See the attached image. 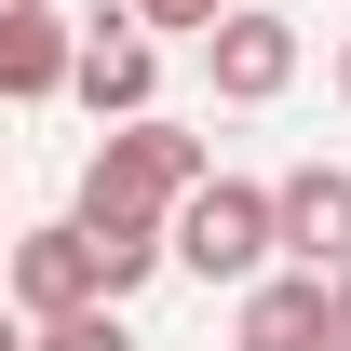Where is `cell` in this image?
Segmentation results:
<instances>
[{"label":"cell","instance_id":"6da1fadb","mask_svg":"<svg viewBox=\"0 0 351 351\" xmlns=\"http://www.w3.org/2000/svg\"><path fill=\"white\" fill-rule=\"evenodd\" d=\"M203 176H217V162H203V135H189V122H162V108H149V122H108V135H95V162H82L68 230H95V243H108V230H162Z\"/></svg>","mask_w":351,"mask_h":351},{"label":"cell","instance_id":"7a4b0ae2","mask_svg":"<svg viewBox=\"0 0 351 351\" xmlns=\"http://www.w3.org/2000/svg\"><path fill=\"white\" fill-rule=\"evenodd\" d=\"M162 257L243 298L257 270H284V230H270V189H257V176H203V189H189V203L162 217Z\"/></svg>","mask_w":351,"mask_h":351},{"label":"cell","instance_id":"3957f363","mask_svg":"<svg viewBox=\"0 0 351 351\" xmlns=\"http://www.w3.org/2000/svg\"><path fill=\"white\" fill-rule=\"evenodd\" d=\"M68 95H82L95 122H149V95H162V41H149L135 14H95L82 54H68Z\"/></svg>","mask_w":351,"mask_h":351},{"label":"cell","instance_id":"277c9868","mask_svg":"<svg viewBox=\"0 0 351 351\" xmlns=\"http://www.w3.org/2000/svg\"><path fill=\"white\" fill-rule=\"evenodd\" d=\"M0 298H14V324H54V311H95L108 284H95V243L54 217V230H14V257H0Z\"/></svg>","mask_w":351,"mask_h":351},{"label":"cell","instance_id":"5b68a950","mask_svg":"<svg viewBox=\"0 0 351 351\" xmlns=\"http://www.w3.org/2000/svg\"><path fill=\"white\" fill-rule=\"evenodd\" d=\"M203 68H217L230 108H270V95L298 82V27H284V14H257V0H230L217 27H203Z\"/></svg>","mask_w":351,"mask_h":351},{"label":"cell","instance_id":"8992f818","mask_svg":"<svg viewBox=\"0 0 351 351\" xmlns=\"http://www.w3.org/2000/svg\"><path fill=\"white\" fill-rule=\"evenodd\" d=\"M270 230H284V270H324V284H338L351 270V176L338 162H298L284 189H270Z\"/></svg>","mask_w":351,"mask_h":351},{"label":"cell","instance_id":"52a82bcc","mask_svg":"<svg viewBox=\"0 0 351 351\" xmlns=\"http://www.w3.org/2000/svg\"><path fill=\"white\" fill-rule=\"evenodd\" d=\"M68 54H82V27H68L54 0H0V108L68 95Z\"/></svg>","mask_w":351,"mask_h":351},{"label":"cell","instance_id":"ba28073f","mask_svg":"<svg viewBox=\"0 0 351 351\" xmlns=\"http://www.w3.org/2000/svg\"><path fill=\"white\" fill-rule=\"evenodd\" d=\"M230 351H324V270H257L230 298Z\"/></svg>","mask_w":351,"mask_h":351},{"label":"cell","instance_id":"9c48e42d","mask_svg":"<svg viewBox=\"0 0 351 351\" xmlns=\"http://www.w3.org/2000/svg\"><path fill=\"white\" fill-rule=\"evenodd\" d=\"M27 351H135V324L95 298V311H54V324H27Z\"/></svg>","mask_w":351,"mask_h":351},{"label":"cell","instance_id":"30bf717a","mask_svg":"<svg viewBox=\"0 0 351 351\" xmlns=\"http://www.w3.org/2000/svg\"><path fill=\"white\" fill-rule=\"evenodd\" d=\"M217 14H230V0H135V27H189V41H203Z\"/></svg>","mask_w":351,"mask_h":351},{"label":"cell","instance_id":"8fae6325","mask_svg":"<svg viewBox=\"0 0 351 351\" xmlns=\"http://www.w3.org/2000/svg\"><path fill=\"white\" fill-rule=\"evenodd\" d=\"M324 351H351V270L324 284Z\"/></svg>","mask_w":351,"mask_h":351},{"label":"cell","instance_id":"7c38bea8","mask_svg":"<svg viewBox=\"0 0 351 351\" xmlns=\"http://www.w3.org/2000/svg\"><path fill=\"white\" fill-rule=\"evenodd\" d=\"M0 351H27V324H14V311H0Z\"/></svg>","mask_w":351,"mask_h":351},{"label":"cell","instance_id":"4fadbf2b","mask_svg":"<svg viewBox=\"0 0 351 351\" xmlns=\"http://www.w3.org/2000/svg\"><path fill=\"white\" fill-rule=\"evenodd\" d=\"M338 95H351V41H338Z\"/></svg>","mask_w":351,"mask_h":351},{"label":"cell","instance_id":"5bb4252c","mask_svg":"<svg viewBox=\"0 0 351 351\" xmlns=\"http://www.w3.org/2000/svg\"><path fill=\"white\" fill-rule=\"evenodd\" d=\"M0 311H14V298H0Z\"/></svg>","mask_w":351,"mask_h":351}]
</instances>
